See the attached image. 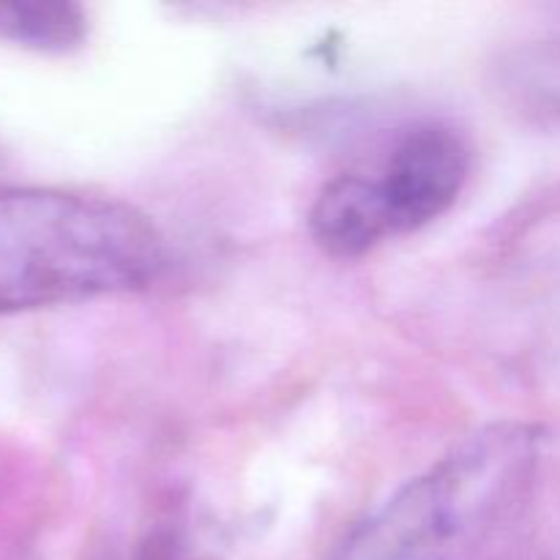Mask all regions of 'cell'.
Masks as SVG:
<instances>
[{"instance_id":"6da1fadb","label":"cell","mask_w":560,"mask_h":560,"mask_svg":"<svg viewBox=\"0 0 560 560\" xmlns=\"http://www.w3.org/2000/svg\"><path fill=\"white\" fill-rule=\"evenodd\" d=\"M541 435L487 424L366 514L334 560H495L528 514Z\"/></svg>"},{"instance_id":"277c9868","label":"cell","mask_w":560,"mask_h":560,"mask_svg":"<svg viewBox=\"0 0 560 560\" xmlns=\"http://www.w3.org/2000/svg\"><path fill=\"white\" fill-rule=\"evenodd\" d=\"M310 233L331 257H361L392 238V217L377 178L345 173L328 180L312 202Z\"/></svg>"},{"instance_id":"3957f363","label":"cell","mask_w":560,"mask_h":560,"mask_svg":"<svg viewBox=\"0 0 560 560\" xmlns=\"http://www.w3.org/2000/svg\"><path fill=\"white\" fill-rule=\"evenodd\" d=\"M468 173L470 151L452 126L421 124L405 131L386 173L377 178L394 235L413 233L443 217L465 189Z\"/></svg>"},{"instance_id":"8992f818","label":"cell","mask_w":560,"mask_h":560,"mask_svg":"<svg viewBox=\"0 0 560 560\" xmlns=\"http://www.w3.org/2000/svg\"><path fill=\"white\" fill-rule=\"evenodd\" d=\"M550 560H560V552H558V556H552V558H550Z\"/></svg>"},{"instance_id":"5b68a950","label":"cell","mask_w":560,"mask_h":560,"mask_svg":"<svg viewBox=\"0 0 560 560\" xmlns=\"http://www.w3.org/2000/svg\"><path fill=\"white\" fill-rule=\"evenodd\" d=\"M0 38L36 52H74L88 38V14L69 0H3Z\"/></svg>"},{"instance_id":"7a4b0ae2","label":"cell","mask_w":560,"mask_h":560,"mask_svg":"<svg viewBox=\"0 0 560 560\" xmlns=\"http://www.w3.org/2000/svg\"><path fill=\"white\" fill-rule=\"evenodd\" d=\"M167 246L135 206L63 189H0V315L142 290Z\"/></svg>"}]
</instances>
